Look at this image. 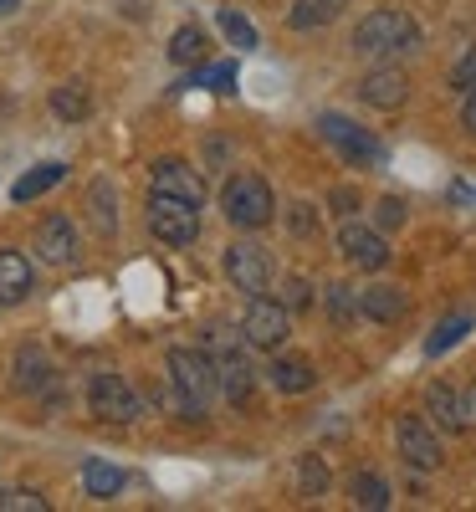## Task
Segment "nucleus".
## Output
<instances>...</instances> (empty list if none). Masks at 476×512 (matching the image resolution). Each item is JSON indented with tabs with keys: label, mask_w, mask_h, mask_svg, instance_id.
<instances>
[{
	"label": "nucleus",
	"mask_w": 476,
	"mask_h": 512,
	"mask_svg": "<svg viewBox=\"0 0 476 512\" xmlns=\"http://www.w3.org/2000/svg\"><path fill=\"white\" fill-rule=\"evenodd\" d=\"M169 390H175V410L185 420H205L210 400L221 395V379L205 349H169Z\"/></svg>",
	"instance_id": "obj_1"
},
{
	"label": "nucleus",
	"mask_w": 476,
	"mask_h": 512,
	"mask_svg": "<svg viewBox=\"0 0 476 512\" xmlns=\"http://www.w3.org/2000/svg\"><path fill=\"white\" fill-rule=\"evenodd\" d=\"M272 210H277V200H272V185H267L262 175L241 169V175L226 180V190H221V216H226L236 231H262V226H272Z\"/></svg>",
	"instance_id": "obj_2"
},
{
	"label": "nucleus",
	"mask_w": 476,
	"mask_h": 512,
	"mask_svg": "<svg viewBox=\"0 0 476 512\" xmlns=\"http://www.w3.org/2000/svg\"><path fill=\"white\" fill-rule=\"evenodd\" d=\"M251 344L241 333H226V328H215L210 338H205V354H210V364H215V379H221V390L236 400V405H246L251 400V390H256V369H251V354H246Z\"/></svg>",
	"instance_id": "obj_3"
},
{
	"label": "nucleus",
	"mask_w": 476,
	"mask_h": 512,
	"mask_svg": "<svg viewBox=\"0 0 476 512\" xmlns=\"http://www.w3.org/2000/svg\"><path fill=\"white\" fill-rule=\"evenodd\" d=\"M420 41V31H415V21L405 16V11H395V6H379V11H369L359 26H354V52L359 57H384V52H410Z\"/></svg>",
	"instance_id": "obj_4"
},
{
	"label": "nucleus",
	"mask_w": 476,
	"mask_h": 512,
	"mask_svg": "<svg viewBox=\"0 0 476 512\" xmlns=\"http://www.w3.org/2000/svg\"><path fill=\"white\" fill-rule=\"evenodd\" d=\"M88 410H93L98 420L128 425V420L144 415V400H139V390H134L123 374H93V379H88Z\"/></svg>",
	"instance_id": "obj_5"
},
{
	"label": "nucleus",
	"mask_w": 476,
	"mask_h": 512,
	"mask_svg": "<svg viewBox=\"0 0 476 512\" xmlns=\"http://www.w3.org/2000/svg\"><path fill=\"white\" fill-rule=\"evenodd\" d=\"M149 231H154L164 246H190V241L200 236V205L154 190V195H149Z\"/></svg>",
	"instance_id": "obj_6"
},
{
	"label": "nucleus",
	"mask_w": 476,
	"mask_h": 512,
	"mask_svg": "<svg viewBox=\"0 0 476 512\" xmlns=\"http://www.w3.org/2000/svg\"><path fill=\"white\" fill-rule=\"evenodd\" d=\"M287 333H292V318L282 303H272V297H251L246 313H241V338L251 349H282L287 344Z\"/></svg>",
	"instance_id": "obj_7"
},
{
	"label": "nucleus",
	"mask_w": 476,
	"mask_h": 512,
	"mask_svg": "<svg viewBox=\"0 0 476 512\" xmlns=\"http://www.w3.org/2000/svg\"><path fill=\"white\" fill-rule=\"evenodd\" d=\"M226 277H231V287H236V292L262 297V292H272L277 267H272V256H267L262 246L236 241V246H226Z\"/></svg>",
	"instance_id": "obj_8"
},
{
	"label": "nucleus",
	"mask_w": 476,
	"mask_h": 512,
	"mask_svg": "<svg viewBox=\"0 0 476 512\" xmlns=\"http://www.w3.org/2000/svg\"><path fill=\"white\" fill-rule=\"evenodd\" d=\"M338 256L359 272H379L389 262V241L379 226H364V221H343L338 226Z\"/></svg>",
	"instance_id": "obj_9"
},
{
	"label": "nucleus",
	"mask_w": 476,
	"mask_h": 512,
	"mask_svg": "<svg viewBox=\"0 0 476 512\" xmlns=\"http://www.w3.org/2000/svg\"><path fill=\"white\" fill-rule=\"evenodd\" d=\"M395 441H400V456L415 466V472H436V466L446 461L436 425H430L425 415H400V425H395Z\"/></svg>",
	"instance_id": "obj_10"
},
{
	"label": "nucleus",
	"mask_w": 476,
	"mask_h": 512,
	"mask_svg": "<svg viewBox=\"0 0 476 512\" xmlns=\"http://www.w3.org/2000/svg\"><path fill=\"white\" fill-rule=\"evenodd\" d=\"M318 128H323V139H328L343 159H354V164H384V144H379L374 134H364L359 123H349L343 113H323Z\"/></svg>",
	"instance_id": "obj_11"
},
{
	"label": "nucleus",
	"mask_w": 476,
	"mask_h": 512,
	"mask_svg": "<svg viewBox=\"0 0 476 512\" xmlns=\"http://www.w3.org/2000/svg\"><path fill=\"white\" fill-rule=\"evenodd\" d=\"M36 256L47 267H67V262H77V226L67 221V216H47L36 226Z\"/></svg>",
	"instance_id": "obj_12"
},
{
	"label": "nucleus",
	"mask_w": 476,
	"mask_h": 512,
	"mask_svg": "<svg viewBox=\"0 0 476 512\" xmlns=\"http://www.w3.org/2000/svg\"><path fill=\"white\" fill-rule=\"evenodd\" d=\"M154 190L159 195H175V200H190V205H205V180L185 159H159L154 164Z\"/></svg>",
	"instance_id": "obj_13"
},
{
	"label": "nucleus",
	"mask_w": 476,
	"mask_h": 512,
	"mask_svg": "<svg viewBox=\"0 0 476 512\" xmlns=\"http://www.w3.org/2000/svg\"><path fill=\"white\" fill-rule=\"evenodd\" d=\"M359 98H364L369 108H400V103L410 98V77L395 72V67H374V72L359 82Z\"/></svg>",
	"instance_id": "obj_14"
},
{
	"label": "nucleus",
	"mask_w": 476,
	"mask_h": 512,
	"mask_svg": "<svg viewBox=\"0 0 476 512\" xmlns=\"http://www.w3.org/2000/svg\"><path fill=\"white\" fill-rule=\"evenodd\" d=\"M425 415H430V425H441V431H466V405H461V395L451 390V384H430L425 390Z\"/></svg>",
	"instance_id": "obj_15"
},
{
	"label": "nucleus",
	"mask_w": 476,
	"mask_h": 512,
	"mask_svg": "<svg viewBox=\"0 0 476 512\" xmlns=\"http://www.w3.org/2000/svg\"><path fill=\"white\" fill-rule=\"evenodd\" d=\"M31 262L21 251H0V308H11V303H26V292H31Z\"/></svg>",
	"instance_id": "obj_16"
},
{
	"label": "nucleus",
	"mask_w": 476,
	"mask_h": 512,
	"mask_svg": "<svg viewBox=\"0 0 476 512\" xmlns=\"http://www.w3.org/2000/svg\"><path fill=\"white\" fill-rule=\"evenodd\" d=\"M359 308H364L374 323H395V318H405V292L389 287V282H374V287L359 292Z\"/></svg>",
	"instance_id": "obj_17"
},
{
	"label": "nucleus",
	"mask_w": 476,
	"mask_h": 512,
	"mask_svg": "<svg viewBox=\"0 0 476 512\" xmlns=\"http://www.w3.org/2000/svg\"><path fill=\"white\" fill-rule=\"evenodd\" d=\"M67 180V164H36V169H26V175L11 185V200L16 205H26V200H36V195H47L52 185H62Z\"/></svg>",
	"instance_id": "obj_18"
},
{
	"label": "nucleus",
	"mask_w": 476,
	"mask_h": 512,
	"mask_svg": "<svg viewBox=\"0 0 476 512\" xmlns=\"http://www.w3.org/2000/svg\"><path fill=\"white\" fill-rule=\"evenodd\" d=\"M343 6H349V0H297L287 21H292V31H313V26L338 21V16H343Z\"/></svg>",
	"instance_id": "obj_19"
},
{
	"label": "nucleus",
	"mask_w": 476,
	"mask_h": 512,
	"mask_svg": "<svg viewBox=\"0 0 476 512\" xmlns=\"http://www.w3.org/2000/svg\"><path fill=\"white\" fill-rule=\"evenodd\" d=\"M52 113L67 118V123H82L93 113V93L82 88V82H62V88H52Z\"/></svg>",
	"instance_id": "obj_20"
},
{
	"label": "nucleus",
	"mask_w": 476,
	"mask_h": 512,
	"mask_svg": "<svg viewBox=\"0 0 476 512\" xmlns=\"http://www.w3.org/2000/svg\"><path fill=\"white\" fill-rule=\"evenodd\" d=\"M82 487H88V497L108 502V497L123 492V472H118V466H108V461H88V466H82Z\"/></svg>",
	"instance_id": "obj_21"
},
{
	"label": "nucleus",
	"mask_w": 476,
	"mask_h": 512,
	"mask_svg": "<svg viewBox=\"0 0 476 512\" xmlns=\"http://www.w3.org/2000/svg\"><path fill=\"white\" fill-rule=\"evenodd\" d=\"M272 390H282V395L313 390V364H302V359H277V364H272Z\"/></svg>",
	"instance_id": "obj_22"
},
{
	"label": "nucleus",
	"mask_w": 476,
	"mask_h": 512,
	"mask_svg": "<svg viewBox=\"0 0 476 512\" xmlns=\"http://www.w3.org/2000/svg\"><path fill=\"white\" fill-rule=\"evenodd\" d=\"M471 328H476V318H471V313H456V318H446L436 333L425 338V354H430V359H436V354H451V349L461 344V338H466Z\"/></svg>",
	"instance_id": "obj_23"
},
{
	"label": "nucleus",
	"mask_w": 476,
	"mask_h": 512,
	"mask_svg": "<svg viewBox=\"0 0 476 512\" xmlns=\"http://www.w3.org/2000/svg\"><path fill=\"white\" fill-rule=\"evenodd\" d=\"M349 497H354V507H364V512H384V507H389V487H384L379 472H359V477L349 482Z\"/></svg>",
	"instance_id": "obj_24"
},
{
	"label": "nucleus",
	"mask_w": 476,
	"mask_h": 512,
	"mask_svg": "<svg viewBox=\"0 0 476 512\" xmlns=\"http://www.w3.org/2000/svg\"><path fill=\"white\" fill-rule=\"evenodd\" d=\"M200 57H205V31H200V26H180L175 41H169V62L190 67V62H200Z\"/></svg>",
	"instance_id": "obj_25"
},
{
	"label": "nucleus",
	"mask_w": 476,
	"mask_h": 512,
	"mask_svg": "<svg viewBox=\"0 0 476 512\" xmlns=\"http://www.w3.org/2000/svg\"><path fill=\"white\" fill-rule=\"evenodd\" d=\"M16 384H21V390H41V384H52V364L41 359V349H26L16 359Z\"/></svg>",
	"instance_id": "obj_26"
},
{
	"label": "nucleus",
	"mask_w": 476,
	"mask_h": 512,
	"mask_svg": "<svg viewBox=\"0 0 476 512\" xmlns=\"http://www.w3.org/2000/svg\"><path fill=\"white\" fill-rule=\"evenodd\" d=\"M88 205H93V221H98V231H103V236H113V231H118V210H113L118 200H113V185H108V180H98V185H93Z\"/></svg>",
	"instance_id": "obj_27"
},
{
	"label": "nucleus",
	"mask_w": 476,
	"mask_h": 512,
	"mask_svg": "<svg viewBox=\"0 0 476 512\" xmlns=\"http://www.w3.org/2000/svg\"><path fill=\"white\" fill-rule=\"evenodd\" d=\"M221 31H226L231 47H241V52H251V47H256V26H251L241 11H231V6L221 11Z\"/></svg>",
	"instance_id": "obj_28"
},
{
	"label": "nucleus",
	"mask_w": 476,
	"mask_h": 512,
	"mask_svg": "<svg viewBox=\"0 0 476 512\" xmlns=\"http://www.w3.org/2000/svg\"><path fill=\"white\" fill-rule=\"evenodd\" d=\"M0 512H52V502L31 487H16V492H0Z\"/></svg>",
	"instance_id": "obj_29"
},
{
	"label": "nucleus",
	"mask_w": 476,
	"mask_h": 512,
	"mask_svg": "<svg viewBox=\"0 0 476 512\" xmlns=\"http://www.w3.org/2000/svg\"><path fill=\"white\" fill-rule=\"evenodd\" d=\"M374 221H379V231H400V226H405V200H400V195H384Z\"/></svg>",
	"instance_id": "obj_30"
},
{
	"label": "nucleus",
	"mask_w": 476,
	"mask_h": 512,
	"mask_svg": "<svg viewBox=\"0 0 476 512\" xmlns=\"http://www.w3.org/2000/svg\"><path fill=\"white\" fill-rule=\"evenodd\" d=\"M200 82H205V88H215V93H231L236 88V62H221V67L200 72Z\"/></svg>",
	"instance_id": "obj_31"
},
{
	"label": "nucleus",
	"mask_w": 476,
	"mask_h": 512,
	"mask_svg": "<svg viewBox=\"0 0 476 512\" xmlns=\"http://www.w3.org/2000/svg\"><path fill=\"white\" fill-rule=\"evenodd\" d=\"M302 487H308L313 497H318V492H328V472H323V461H313V456L302 461Z\"/></svg>",
	"instance_id": "obj_32"
},
{
	"label": "nucleus",
	"mask_w": 476,
	"mask_h": 512,
	"mask_svg": "<svg viewBox=\"0 0 476 512\" xmlns=\"http://www.w3.org/2000/svg\"><path fill=\"white\" fill-rule=\"evenodd\" d=\"M287 221H292L297 236H313V231H318V210H313V205H292V216H287Z\"/></svg>",
	"instance_id": "obj_33"
},
{
	"label": "nucleus",
	"mask_w": 476,
	"mask_h": 512,
	"mask_svg": "<svg viewBox=\"0 0 476 512\" xmlns=\"http://www.w3.org/2000/svg\"><path fill=\"white\" fill-rule=\"evenodd\" d=\"M282 308H313V287L302 277H287V303Z\"/></svg>",
	"instance_id": "obj_34"
},
{
	"label": "nucleus",
	"mask_w": 476,
	"mask_h": 512,
	"mask_svg": "<svg viewBox=\"0 0 476 512\" xmlns=\"http://www.w3.org/2000/svg\"><path fill=\"white\" fill-rule=\"evenodd\" d=\"M354 313H359V303H349V287H333V318L349 323Z\"/></svg>",
	"instance_id": "obj_35"
},
{
	"label": "nucleus",
	"mask_w": 476,
	"mask_h": 512,
	"mask_svg": "<svg viewBox=\"0 0 476 512\" xmlns=\"http://www.w3.org/2000/svg\"><path fill=\"white\" fill-rule=\"evenodd\" d=\"M461 123H466V134H476V82L466 88V103H461Z\"/></svg>",
	"instance_id": "obj_36"
},
{
	"label": "nucleus",
	"mask_w": 476,
	"mask_h": 512,
	"mask_svg": "<svg viewBox=\"0 0 476 512\" xmlns=\"http://www.w3.org/2000/svg\"><path fill=\"white\" fill-rule=\"evenodd\" d=\"M476 82V52H466V62L456 67V88H471Z\"/></svg>",
	"instance_id": "obj_37"
},
{
	"label": "nucleus",
	"mask_w": 476,
	"mask_h": 512,
	"mask_svg": "<svg viewBox=\"0 0 476 512\" xmlns=\"http://www.w3.org/2000/svg\"><path fill=\"white\" fill-rule=\"evenodd\" d=\"M6 11H16V0H0V16H6Z\"/></svg>",
	"instance_id": "obj_38"
},
{
	"label": "nucleus",
	"mask_w": 476,
	"mask_h": 512,
	"mask_svg": "<svg viewBox=\"0 0 476 512\" xmlns=\"http://www.w3.org/2000/svg\"><path fill=\"white\" fill-rule=\"evenodd\" d=\"M466 405H471V410H476V384H471V400H466Z\"/></svg>",
	"instance_id": "obj_39"
}]
</instances>
